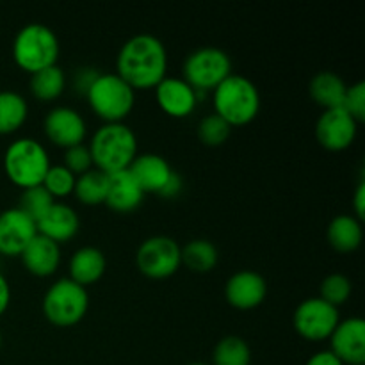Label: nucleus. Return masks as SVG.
Masks as SVG:
<instances>
[{"label":"nucleus","instance_id":"nucleus-21","mask_svg":"<svg viewBox=\"0 0 365 365\" xmlns=\"http://www.w3.org/2000/svg\"><path fill=\"white\" fill-rule=\"evenodd\" d=\"M68 269H70V280L86 287L96 284L103 277L107 269V259L102 250L95 246H82L70 257Z\"/></svg>","mask_w":365,"mask_h":365},{"label":"nucleus","instance_id":"nucleus-41","mask_svg":"<svg viewBox=\"0 0 365 365\" xmlns=\"http://www.w3.org/2000/svg\"><path fill=\"white\" fill-rule=\"evenodd\" d=\"M0 348H2V334H0Z\"/></svg>","mask_w":365,"mask_h":365},{"label":"nucleus","instance_id":"nucleus-3","mask_svg":"<svg viewBox=\"0 0 365 365\" xmlns=\"http://www.w3.org/2000/svg\"><path fill=\"white\" fill-rule=\"evenodd\" d=\"M214 114L223 118L230 127L252 123L260 110V91L252 78L230 73L212 91Z\"/></svg>","mask_w":365,"mask_h":365},{"label":"nucleus","instance_id":"nucleus-38","mask_svg":"<svg viewBox=\"0 0 365 365\" xmlns=\"http://www.w3.org/2000/svg\"><path fill=\"white\" fill-rule=\"evenodd\" d=\"M182 184H184V182H182V177L177 173V171H173V175H171V178L168 180V184L164 185V189L160 191L159 196H163V198H168V200L175 198V196L180 195Z\"/></svg>","mask_w":365,"mask_h":365},{"label":"nucleus","instance_id":"nucleus-30","mask_svg":"<svg viewBox=\"0 0 365 365\" xmlns=\"http://www.w3.org/2000/svg\"><path fill=\"white\" fill-rule=\"evenodd\" d=\"M75 180H77V177L70 170H66L63 164H52L46 171L41 185L50 192L53 200L66 198V196L73 195Z\"/></svg>","mask_w":365,"mask_h":365},{"label":"nucleus","instance_id":"nucleus-18","mask_svg":"<svg viewBox=\"0 0 365 365\" xmlns=\"http://www.w3.org/2000/svg\"><path fill=\"white\" fill-rule=\"evenodd\" d=\"M128 171L135 178V182H138L145 195L146 192L160 195V191L168 184L175 170L168 163L166 157L159 155V153H141V155L138 153Z\"/></svg>","mask_w":365,"mask_h":365},{"label":"nucleus","instance_id":"nucleus-35","mask_svg":"<svg viewBox=\"0 0 365 365\" xmlns=\"http://www.w3.org/2000/svg\"><path fill=\"white\" fill-rule=\"evenodd\" d=\"M98 73L100 71L95 70V68H81V70H77V73H75V77H73L75 91L86 95L89 89V86L93 84V81L98 77Z\"/></svg>","mask_w":365,"mask_h":365},{"label":"nucleus","instance_id":"nucleus-27","mask_svg":"<svg viewBox=\"0 0 365 365\" xmlns=\"http://www.w3.org/2000/svg\"><path fill=\"white\" fill-rule=\"evenodd\" d=\"M220 253L209 239H192L182 248V264L195 273H209L216 267Z\"/></svg>","mask_w":365,"mask_h":365},{"label":"nucleus","instance_id":"nucleus-12","mask_svg":"<svg viewBox=\"0 0 365 365\" xmlns=\"http://www.w3.org/2000/svg\"><path fill=\"white\" fill-rule=\"evenodd\" d=\"M356 132H359V123L344 107L323 110L316 121L317 143L331 152H341L351 146Z\"/></svg>","mask_w":365,"mask_h":365},{"label":"nucleus","instance_id":"nucleus-6","mask_svg":"<svg viewBox=\"0 0 365 365\" xmlns=\"http://www.w3.org/2000/svg\"><path fill=\"white\" fill-rule=\"evenodd\" d=\"M89 107L106 123H120L135 106V91L116 73H98L86 93Z\"/></svg>","mask_w":365,"mask_h":365},{"label":"nucleus","instance_id":"nucleus-14","mask_svg":"<svg viewBox=\"0 0 365 365\" xmlns=\"http://www.w3.org/2000/svg\"><path fill=\"white\" fill-rule=\"evenodd\" d=\"M330 351L348 365H365V321L349 317L339 321L330 335Z\"/></svg>","mask_w":365,"mask_h":365},{"label":"nucleus","instance_id":"nucleus-28","mask_svg":"<svg viewBox=\"0 0 365 365\" xmlns=\"http://www.w3.org/2000/svg\"><path fill=\"white\" fill-rule=\"evenodd\" d=\"M214 365H250L252 364V348L248 342L237 335L223 337L216 344L212 353Z\"/></svg>","mask_w":365,"mask_h":365},{"label":"nucleus","instance_id":"nucleus-8","mask_svg":"<svg viewBox=\"0 0 365 365\" xmlns=\"http://www.w3.org/2000/svg\"><path fill=\"white\" fill-rule=\"evenodd\" d=\"M232 73V59L223 48L217 46H202L185 57L184 81L198 95L214 91L217 84Z\"/></svg>","mask_w":365,"mask_h":365},{"label":"nucleus","instance_id":"nucleus-10","mask_svg":"<svg viewBox=\"0 0 365 365\" xmlns=\"http://www.w3.org/2000/svg\"><path fill=\"white\" fill-rule=\"evenodd\" d=\"M341 321L337 307L330 305L319 296L307 298L296 307L292 324L294 330L307 341H324Z\"/></svg>","mask_w":365,"mask_h":365},{"label":"nucleus","instance_id":"nucleus-17","mask_svg":"<svg viewBox=\"0 0 365 365\" xmlns=\"http://www.w3.org/2000/svg\"><path fill=\"white\" fill-rule=\"evenodd\" d=\"M38 234L52 239L57 245L66 242L77 235L81 228L77 210L64 202H53L45 214L36 221Z\"/></svg>","mask_w":365,"mask_h":365},{"label":"nucleus","instance_id":"nucleus-26","mask_svg":"<svg viewBox=\"0 0 365 365\" xmlns=\"http://www.w3.org/2000/svg\"><path fill=\"white\" fill-rule=\"evenodd\" d=\"M107 187H109V175L91 168L77 177L73 195L84 205H100V203H106Z\"/></svg>","mask_w":365,"mask_h":365},{"label":"nucleus","instance_id":"nucleus-2","mask_svg":"<svg viewBox=\"0 0 365 365\" xmlns=\"http://www.w3.org/2000/svg\"><path fill=\"white\" fill-rule=\"evenodd\" d=\"M88 146L93 166L107 175L128 170L138 157V135L125 121L103 123L96 128Z\"/></svg>","mask_w":365,"mask_h":365},{"label":"nucleus","instance_id":"nucleus-23","mask_svg":"<svg viewBox=\"0 0 365 365\" xmlns=\"http://www.w3.org/2000/svg\"><path fill=\"white\" fill-rule=\"evenodd\" d=\"M327 235L330 246L334 250H337V252H355L362 245V223L353 214H339L328 225Z\"/></svg>","mask_w":365,"mask_h":365},{"label":"nucleus","instance_id":"nucleus-29","mask_svg":"<svg viewBox=\"0 0 365 365\" xmlns=\"http://www.w3.org/2000/svg\"><path fill=\"white\" fill-rule=\"evenodd\" d=\"M53 202H56V200L50 196V192L46 191L43 185H34V187L21 189V195L16 207L21 212L27 214L29 217L38 221L39 217L48 210V207L52 205Z\"/></svg>","mask_w":365,"mask_h":365},{"label":"nucleus","instance_id":"nucleus-36","mask_svg":"<svg viewBox=\"0 0 365 365\" xmlns=\"http://www.w3.org/2000/svg\"><path fill=\"white\" fill-rule=\"evenodd\" d=\"M305 365H344L330 349H323V351H317L307 360Z\"/></svg>","mask_w":365,"mask_h":365},{"label":"nucleus","instance_id":"nucleus-40","mask_svg":"<svg viewBox=\"0 0 365 365\" xmlns=\"http://www.w3.org/2000/svg\"><path fill=\"white\" fill-rule=\"evenodd\" d=\"M187 365H207V364H203V362H195V364H187Z\"/></svg>","mask_w":365,"mask_h":365},{"label":"nucleus","instance_id":"nucleus-5","mask_svg":"<svg viewBox=\"0 0 365 365\" xmlns=\"http://www.w3.org/2000/svg\"><path fill=\"white\" fill-rule=\"evenodd\" d=\"M50 164L48 152L34 138H18L4 153V171L21 189L41 185Z\"/></svg>","mask_w":365,"mask_h":365},{"label":"nucleus","instance_id":"nucleus-4","mask_svg":"<svg viewBox=\"0 0 365 365\" xmlns=\"http://www.w3.org/2000/svg\"><path fill=\"white\" fill-rule=\"evenodd\" d=\"M59 39L45 24H27L16 32L13 41V59L18 66L29 73L57 64Z\"/></svg>","mask_w":365,"mask_h":365},{"label":"nucleus","instance_id":"nucleus-39","mask_svg":"<svg viewBox=\"0 0 365 365\" xmlns=\"http://www.w3.org/2000/svg\"><path fill=\"white\" fill-rule=\"evenodd\" d=\"M11 303V287L7 278L0 273V316L7 310Z\"/></svg>","mask_w":365,"mask_h":365},{"label":"nucleus","instance_id":"nucleus-34","mask_svg":"<svg viewBox=\"0 0 365 365\" xmlns=\"http://www.w3.org/2000/svg\"><path fill=\"white\" fill-rule=\"evenodd\" d=\"M346 110L351 114L356 120V123L365 121V82L359 81L353 86H348L346 91L344 103H342Z\"/></svg>","mask_w":365,"mask_h":365},{"label":"nucleus","instance_id":"nucleus-13","mask_svg":"<svg viewBox=\"0 0 365 365\" xmlns=\"http://www.w3.org/2000/svg\"><path fill=\"white\" fill-rule=\"evenodd\" d=\"M36 221L18 207L0 212V255H21L29 242L36 237Z\"/></svg>","mask_w":365,"mask_h":365},{"label":"nucleus","instance_id":"nucleus-32","mask_svg":"<svg viewBox=\"0 0 365 365\" xmlns=\"http://www.w3.org/2000/svg\"><path fill=\"white\" fill-rule=\"evenodd\" d=\"M232 127L217 114H207L198 123V138L207 146H220L230 135Z\"/></svg>","mask_w":365,"mask_h":365},{"label":"nucleus","instance_id":"nucleus-22","mask_svg":"<svg viewBox=\"0 0 365 365\" xmlns=\"http://www.w3.org/2000/svg\"><path fill=\"white\" fill-rule=\"evenodd\" d=\"M346 91H348V84L344 82V78L335 73V71L328 70L314 75L309 84L310 96L324 110L342 107Z\"/></svg>","mask_w":365,"mask_h":365},{"label":"nucleus","instance_id":"nucleus-19","mask_svg":"<svg viewBox=\"0 0 365 365\" xmlns=\"http://www.w3.org/2000/svg\"><path fill=\"white\" fill-rule=\"evenodd\" d=\"M21 262L25 269L38 278H46L57 271L61 264V246L52 239L41 234H36L21 252Z\"/></svg>","mask_w":365,"mask_h":365},{"label":"nucleus","instance_id":"nucleus-9","mask_svg":"<svg viewBox=\"0 0 365 365\" xmlns=\"http://www.w3.org/2000/svg\"><path fill=\"white\" fill-rule=\"evenodd\" d=\"M135 264L145 277L164 280L173 277L182 264V248L173 237L152 235L139 245Z\"/></svg>","mask_w":365,"mask_h":365},{"label":"nucleus","instance_id":"nucleus-7","mask_svg":"<svg viewBox=\"0 0 365 365\" xmlns=\"http://www.w3.org/2000/svg\"><path fill=\"white\" fill-rule=\"evenodd\" d=\"M43 314L52 324L61 328L73 327L84 319L89 309V294L86 287L70 278L53 282L43 296Z\"/></svg>","mask_w":365,"mask_h":365},{"label":"nucleus","instance_id":"nucleus-24","mask_svg":"<svg viewBox=\"0 0 365 365\" xmlns=\"http://www.w3.org/2000/svg\"><path fill=\"white\" fill-rule=\"evenodd\" d=\"M29 88H31L32 96L38 98L39 102H52L63 95L64 88H66V75L59 64L43 68L31 75Z\"/></svg>","mask_w":365,"mask_h":365},{"label":"nucleus","instance_id":"nucleus-11","mask_svg":"<svg viewBox=\"0 0 365 365\" xmlns=\"http://www.w3.org/2000/svg\"><path fill=\"white\" fill-rule=\"evenodd\" d=\"M43 130L48 141L66 150L70 146L84 143L88 125L77 109L68 106H56L46 113L43 120Z\"/></svg>","mask_w":365,"mask_h":365},{"label":"nucleus","instance_id":"nucleus-25","mask_svg":"<svg viewBox=\"0 0 365 365\" xmlns=\"http://www.w3.org/2000/svg\"><path fill=\"white\" fill-rule=\"evenodd\" d=\"M29 116L27 100L13 89L0 91V134H13Z\"/></svg>","mask_w":365,"mask_h":365},{"label":"nucleus","instance_id":"nucleus-1","mask_svg":"<svg viewBox=\"0 0 365 365\" xmlns=\"http://www.w3.org/2000/svg\"><path fill=\"white\" fill-rule=\"evenodd\" d=\"M116 73L134 91L153 89L168 77V50L157 36L141 32L121 45L116 57Z\"/></svg>","mask_w":365,"mask_h":365},{"label":"nucleus","instance_id":"nucleus-15","mask_svg":"<svg viewBox=\"0 0 365 365\" xmlns=\"http://www.w3.org/2000/svg\"><path fill=\"white\" fill-rule=\"evenodd\" d=\"M267 282L260 273L242 269L232 274L225 285V298L239 310H250L259 307L266 299Z\"/></svg>","mask_w":365,"mask_h":365},{"label":"nucleus","instance_id":"nucleus-37","mask_svg":"<svg viewBox=\"0 0 365 365\" xmlns=\"http://www.w3.org/2000/svg\"><path fill=\"white\" fill-rule=\"evenodd\" d=\"M353 210H355L356 214V220L362 221L365 217V180L359 182V185H356V191H355V196H353Z\"/></svg>","mask_w":365,"mask_h":365},{"label":"nucleus","instance_id":"nucleus-33","mask_svg":"<svg viewBox=\"0 0 365 365\" xmlns=\"http://www.w3.org/2000/svg\"><path fill=\"white\" fill-rule=\"evenodd\" d=\"M63 166L66 170H70L75 177L78 175L86 173L93 168V157L91 152H89L88 145H75L70 146V148L64 150V157H63Z\"/></svg>","mask_w":365,"mask_h":365},{"label":"nucleus","instance_id":"nucleus-16","mask_svg":"<svg viewBox=\"0 0 365 365\" xmlns=\"http://www.w3.org/2000/svg\"><path fill=\"white\" fill-rule=\"evenodd\" d=\"M160 110L171 118H187L198 103V93L180 77H164L153 88Z\"/></svg>","mask_w":365,"mask_h":365},{"label":"nucleus","instance_id":"nucleus-20","mask_svg":"<svg viewBox=\"0 0 365 365\" xmlns=\"http://www.w3.org/2000/svg\"><path fill=\"white\" fill-rule=\"evenodd\" d=\"M145 192L139 187L135 178L128 170L109 175V187H107L106 205L114 212L127 214L138 209L143 203Z\"/></svg>","mask_w":365,"mask_h":365},{"label":"nucleus","instance_id":"nucleus-31","mask_svg":"<svg viewBox=\"0 0 365 365\" xmlns=\"http://www.w3.org/2000/svg\"><path fill=\"white\" fill-rule=\"evenodd\" d=\"M353 292V284L346 274L331 273L321 282L319 285V298L328 302L330 305L337 307L348 302V298Z\"/></svg>","mask_w":365,"mask_h":365}]
</instances>
